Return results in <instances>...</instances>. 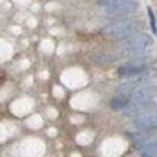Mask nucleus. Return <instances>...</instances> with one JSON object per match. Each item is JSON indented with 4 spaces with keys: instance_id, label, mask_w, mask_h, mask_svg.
<instances>
[{
    "instance_id": "f257e3e1",
    "label": "nucleus",
    "mask_w": 157,
    "mask_h": 157,
    "mask_svg": "<svg viewBox=\"0 0 157 157\" xmlns=\"http://www.w3.org/2000/svg\"><path fill=\"white\" fill-rule=\"evenodd\" d=\"M134 30H136V23H134V21H119V23L108 25L104 29V34L110 36V38H125Z\"/></svg>"
},
{
    "instance_id": "f03ea898",
    "label": "nucleus",
    "mask_w": 157,
    "mask_h": 157,
    "mask_svg": "<svg viewBox=\"0 0 157 157\" xmlns=\"http://www.w3.org/2000/svg\"><path fill=\"white\" fill-rule=\"evenodd\" d=\"M134 125L140 131H151L157 129V112H142L140 116L134 117Z\"/></svg>"
},
{
    "instance_id": "7ed1b4c3",
    "label": "nucleus",
    "mask_w": 157,
    "mask_h": 157,
    "mask_svg": "<svg viewBox=\"0 0 157 157\" xmlns=\"http://www.w3.org/2000/svg\"><path fill=\"white\" fill-rule=\"evenodd\" d=\"M146 70V64L144 63H132V64H125V66H121V68L117 70V74L121 78H132V76H140L142 72Z\"/></svg>"
},
{
    "instance_id": "20e7f679",
    "label": "nucleus",
    "mask_w": 157,
    "mask_h": 157,
    "mask_svg": "<svg viewBox=\"0 0 157 157\" xmlns=\"http://www.w3.org/2000/svg\"><path fill=\"white\" fill-rule=\"evenodd\" d=\"M108 13H127L131 10L136 8V0H121L117 4H110V6H104Z\"/></svg>"
},
{
    "instance_id": "39448f33",
    "label": "nucleus",
    "mask_w": 157,
    "mask_h": 157,
    "mask_svg": "<svg viewBox=\"0 0 157 157\" xmlns=\"http://www.w3.org/2000/svg\"><path fill=\"white\" fill-rule=\"evenodd\" d=\"M127 104H129V97L123 95V93H117L116 97H112V100H110V108L116 110V112L127 108Z\"/></svg>"
},
{
    "instance_id": "423d86ee",
    "label": "nucleus",
    "mask_w": 157,
    "mask_h": 157,
    "mask_svg": "<svg viewBox=\"0 0 157 157\" xmlns=\"http://www.w3.org/2000/svg\"><path fill=\"white\" fill-rule=\"evenodd\" d=\"M129 46H131V49H136V51H142V49H148L150 46H151V42H150V38L146 36V34H140V36H136L132 42H129Z\"/></svg>"
},
{
    "instance_id": "0eeeda50",
    "label": "nucleus",
    "mask_w": 157,
    "mask_h": 157,
    "mask_svg": "<svg viewBox=\"0 0 157 157\" xmlns=\"http://www.w3.org/2000/svg\"><path fill=\"white\" fill-rule=\"evenodd\" d=\"M148 15H150V25H151V30L155 32V17H153V12L148 10Z\"/></svg>"
}]
</instances>
